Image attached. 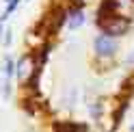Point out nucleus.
Here are the masks:
<instances>
[{"label": "nucleus", "instance_id": "8", "mask_svg": "<svg viewBox=\"0 0 134 132\" xmlns=\"http://www.w3.org/2000/svg\"><path fill=\"white\" fill-rule=\"evenodd\" d=\"M130 61H132V63H134V52H132V59H130Z\"/></svg>", "mask_w": 134, "mask_h": 132}, {"label": "nucleus", "instance_id": "9", "mask_svg": "<svg viewBox=\"0 0 134 132\" xmlns=\"http://www.w3.org/2000/svg\"><path fill=\"white\" fill-rule=\"evenodd\" d=\"M132 132H134V126H132Z\"/></svg>", "mask_w": 134, "mask_h": 132}, {"label": "nucleus", "instance_id": "6", "mask_svg": "<svg viewBox=\"0 0 134 132\" xmlns=\"http://www.w3.org/2000/svg\"><path fill=\"white\" fill-rule=\"evenodd\" d=\"M91 113H93V117H99V113H102V104H93V106H91Z\"/></svg>", "mask_w": 134, "mask_h": 132}, {"label": "nucleus", "instance_id": "7", "mask_svg": "<svg viewBox=\"0 0 134 132\" xmlns=\"http://www.w3.org/2000/svg\"><path fill=\"white\" fill-rule=\"evenodd\" d=\"M0 35H2V22H0Z\"/></svg>", "mask_w": 134, "mask_h": 132}, {"label": "nucleus", "instance_id": "1", "mask_svg": "<svg viewBox=\"0 0 134 132\" xmlns=\"http://www.w3.org/2000/svg\"><path fill=\"white\" fill-rule=\"evenodd\" d=\"M97 26L102 28L104 35L108 37H121L130 30V18L128 15H110V18H102L97 20Z\"/></svg>", "mask_w": 134, "mask_h": 132}, {"label": "nucleus", "instance_id": "5", "mask_svg": "<svg viewBox=\"0 0 134 132\" xmlns=\"http://www.w3.org/2000/svg\"><path fill=\"white\" fill-rule=\"evenodd\" d=\"M22 2V0H9V4H7V9H4V13H2V18H0V22H4L7 18H9V15L18 9V4Z\"/></svg>", "mask_w": 134, "mask_h": 132}, {"label": "nucleus", "instance_id": "10", "mask_svg": "<svg viewBox=\"0 0 134 132\" xmlns=\"http://www.w3.org/2000/svg\"><path fill=\"white\" fill-rule=\"evenodd\" d=\"M7 2H9V0H7Z\"/></svg>", "mask_w": 134, "mask_h": 132}, {"label": "nucleus", "instance_id": "3", "mask_svg": "<svg viewBox=\"0 0 134 132\" xmlns=\"http://www.w3.org/2000/svg\"><path fill=\"white\" fill-rule=\"evenodd\" d=\"M85 20H87V15L82 11V4H74V7L67 9V28L69 30L80 28L82 24H85Z\"/></svg>", "mask_w": 134, "mask_h": 132}, {"label": "nucleus", "instance_id": "4", "mask_svg": "<svg viewBox=\"0 0 134 132\" xmlns=\"http://www.w3.org/2000/svg\"><path fill=\"white\" fill-rule=\"evenodd\" d=\"M132 93H134V74L130 78H125V82H123V87H121V97H132Z\"/></svg>", "mask_w": 134, "mask_h": 132}, {"label": "nucleus", "instance_id": "2", "mask_svg": "<svg viewBox=\"0 0 134 132\" xmlns=\"http://www.w3.org/2000/svg\"><path fill=\"white\" fill-rule=\"evenodd\" d=\"M93 50L99 59H110L117 52V41L115 37H108V35H97L93 41Z\"/></svg>", "mask_w": 134, "mask_h": 132}]
</instances>
